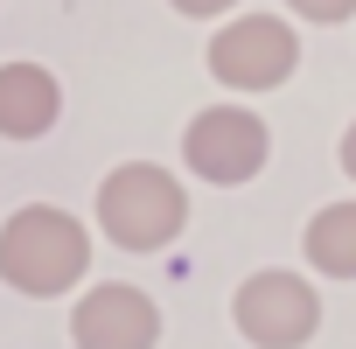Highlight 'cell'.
Wrapping results in <instances>:
<instances>
[{
    "label": "cell",
    "mask_w": 356,
    "mask_h": 349,
    "mask_svg": "<svg viewBox=\"0 0 356 349\" xmlns=\"http://www.w3.org/2000/svg\"><path fill=\"white\" fill-rule=\"evenodd\" d=\"M293 15H307V22H349L356 15V0H286Z\"/></svg>",
    "instance_id": "obj_9"
},
{
    "label": "cell",
    "mask_w": 356,
    "mask_h": 349,
    "mask_svg": "<svg viewBox=\"0 0 356 349\" xmlns=\"http://www.w3.org/2000/svg\"><path fill=\"white\" fill-rule=\"evenodd\" d=\"M91 266V238L70 210H49V203H29L0 224V279L29 300H49V293H70Z\"/></svg>",
    "instance_id": "obj_1"
},
{
    "label": "cell",
    "mask_w": 356,
    "mask_h": 349,
    "mask_svg": "<svg viewBox=\"0 0 356 349\" xmlns=\"http://www.w3.org/2000/svg\"><path fill=\"white\" fill-rule=\"evenodd\" d=\"M175 15H224V8H238V0H168Z\"/></svg>",
    "instance_id": "obj_10"
},
{
    "label": "cell",
    "mask_w": 356,
    "mask_h": 349,
    "mask_svg": "<svg viewBox=\"0 0 356 349\" xmlns=\"http://www.w3.org/2000/svg\"><path fill=\"white\" fill-rule=\"evenodd\" d=\"M231 321H238V335H245L252 349H300V342L321 328V293H314L300 273L266 266V273H252V279L238 286Z\"/></svg>",
    "instance_id": "obj_3"
},
{
    "label": "cell",
    "mask_w": 356,
    "mask_h": 349,
    "mask_svg": "<svg viewBox=\"0 0 356 349\" xmlns=\"http://www.w3.org/2000/svg\"><path fill=\"white\" fill-rule=\"evenodd\" d=\"M56 112H63V91H56V77L42 63H8V70H0V133H8V140L49 133Z\"/></svg>",
    "instance_id": "obj_7"
},
{
    "label": "cell",
    "mask_w": 356,
    "mask_h": 349,
    "mask_svg": "<svg viewBox=\"0 0 356 349\" xmlns=\"http://www.w3.org/2000/svg\"><path fill=\"white\" fill-rule=\"evenodd\" d=\"M98 224L126 252H161V245L182 238L189 196H182V182H175L161 161H119L98 182Z\"/></svg>",
    "instance_id": "obj_2"
},
{
    "label": "cell",
    "mask_w": 356,
    "mask_h": 349,
    "mask_svg": "<svg viewBox=\"0 0 356 349\" xmlns=\"http://www.w3.org/2000/svg\"><path fill=\"white\" fill-rule=\"evenodd\" d=\"M293 63H300V42H293V29L280 15H238L210 42V70L231 91H273V84L293 77Z\"/></svg>",
    "instance_id": "obj_4"
},
{
    "label": "cell",
    "mask_w": 356,
    "mask_h": 349,
    "mask_svg": "<svg viewBox=\"0 0 356 349\" xmlns=\"http://www.w3.org/2000/svg\"><path fill=\"white\" fill-rule=\"evenodd\" d=\"M182 154H189V168L203 174V182L238 189V182H252V174L266 168L273 140H266V126H259L245 105H210V112H196V119H189Z\"/></svg>",
    "instance_id": "obj_5"
},
{
    "label": "cell",
    "mask_w": 356,
    "mask_h": 349,
    "mask_svg": "<svg viewBox=\"0 0 356 349\" xmlns=\"http://www.w3.org/2000/svg\"><path fill=\"white\" fill-rule=\"evenodd\" d=\"M342 174H349V182H356V126L342 133Z\"/></svg>",
    "instance_id": "obj_11"
},
{
    "label": "cell",
    "mask_w": 356,
    "mask_h": 349,
    "mask_svg": "<svg viewBox=\"0 0 356 349\" xmlns=\"http://www.w3.org/2000/svg\"><path fill=\"white\" fill-rule=\"evenodd\" d=\"M70 342L77 349H154L161 342V307L140 286L105 279L70 307Z\"/></svg>",
    "instance_id": "obj_6"
},
{
    "label": "cell",
    "mask_w": 356,
    "mask_h": 349,
    "mask_svg": "<svg viewBox=\"0 0 356 349\" xmlns=\"http://www.w3.org/2000/svg\"><path fill=\"white\" fill-rule=\"evenodd\" d=\"M307 266L328 279H356V203H328L307 217Z\"/></svg>",
    "instance_id": "obj_8"
}]
</instances>
